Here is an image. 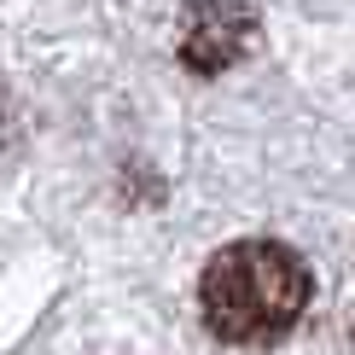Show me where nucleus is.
I'll use <instances>...</instances> for the list:
<instances>
[{"label": "nucleus", "instance_id": "2", "mask_svg": "<svg viewBox=\"0 0 355 355\" xmlns=\"http://www.w3.org/2000/svg\"><path fill=\"white\" fill-rule=\"evenodd\" d=\"M250 47H257V12L245 0H187L181 6L175 58H181L192 76H221Z\"/></svg>", "mask_w": 355, "mask_h": 355}, {"label": "nucleus", "instance_id": "3", "mask_svg": "<svg viewBox=\"0 0 355 355\" xmlns=\"http://www.w3.org/2000/svg\"><path fill=\"white\" fill-rule=\"evenodd\" d=\"M0 146H6V111H0Z\"/></svg>", "mask_w": 355, "mask_h": 355}, {"label": "nucleus", "instance_id": "1", "mask_svg": "<svg viewBox=\"0 0 355 355\" xmlns=\"http://www.w3.org/2000/svg\"><path fill=\"white\" fill-rule=\"evenodd\" d=\"M309 291H315V274L291 245L239 239L210 257V268L198 279V315L221 344L268 349L297 327V315L309 309Z\"/></svg>", "mask_w": 355, "mask_h": 355}]
</instances>
